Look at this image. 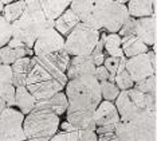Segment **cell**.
<instances>
[{
    "mask_svg": "<svg viewBox=\"0 0 157 141\" xmlns=\"http://www.w3.org/2000/svg\"><path fill=\"white\" fill-rule=\"evenodd\" d=\"M134 22H136V18H133V16H129L126 20H125V23L122 24V27H121L120 31H118V34L121 37L134 34Z\"/></svg>",
    "mask_w": 157,
    "mask_h": 141,
    "instance_id": "836d02e7",
    "label": "cell"
},
{
    "mask_svg": "<svg viewBox=\"0 0 157 141\" xmlns=\"http://www.w3.org/2000/svg\"><path fill=\"white\" fill-rule=\"evenodd\" d=\"M101 84V93H102V98L103 100H108V101H116L118 94L121 93L120 88L116 85V82L113 81H102L99 82Z\"/></svg>",
    "mask_w": 157,
    "mask_h": 141,
    "instance_id": "83f0119b",
    "label": "cell"
},
{
    "mask_svg": "<svg viewBox=\"0 0 157 141\" xmlns=\"http://www.w3.org/2000/svg\"><path fill=\"white\" fill-rule=\"evenodd\" d=\"M0 82H12V66L7 63L0 65Z\"/></svg>",
    "mask_w": 157,
    "mask_h": 141,
    "instance_id": "e575fe53",
    "label": "cell"
},
{
    "mask_svg": "<svg viewBox=\"0 0 157 141\" xmlns=\"http://www.w3.org/2000/svg\"><path fill=\"white\" fill-rule=\"evenodd\" d=\"M98 141H118L117 136L114 132H109V133H103V135H98Z\"/></svg>",
    "mask_w": 157,
    "mask_h": 141,
    "instance_id": "f35d334b",
    "label": "cell"
},
{
    "mask_svg": "<svg viewBox=\"0 0 157 141\" xmlns=\"http://www.w3.org/2000/svg\"><path fill=\"white\" fill-rule=\"evenodd\" d=\"M34 57V49L28 47L26 43L22 42L20 39L12 37L10 39V42L6 46H3L0 49V59L2 63L12 65L15 61H17L22 57Z\"/></svg>",
    "mask_w": 157,
    "mask_h": 141,
    "instance_id": "5bb4252c",
    "label": "cell"
},
{
    "mask_svg": "<svg viewBox=\"0 0 157 141\" xmlns=\"http://www.w3.org/2000/svg\"><path fill=\"white\" fill-rule=\"evenodd\" d=\"M121 46H122L124 54L126 58L149 51V46L134 34L121 37Z\"/></svg>",
    "mask_w": 157,
    "mask_h": 141,
    "instance_id": "44dd1931",
    "label": "cell"
},
{
    "mask_svg": "<svg viewBox=\"0 0 157 141\" xmlns=\"http://www.w3.org/2000/svg\"><path fill=\"white\" fill-rule=\"evenodd\" d=\"M6 108H7V104L4 102V100H3L2 97H0V114H2V112Z\"/></svg>",
    "mask_w": 157,
    "mask_h": 141,
    "instance_id": "ab89813d",
    "label": "cell"
},
{
    "mask_svg": "<svg viewBox=\"0 0 157 141\" xmlns=\"http://www.w3.org/2000/svg\"><path fill=\"white\" fill-rule=\"evenodd\" d=\"M12 84L16 86H23L27 84V78L33 69V57H22L12 65Z\"/></svg>",
    "mask_w": 157,
    "mask_h": 141,
    "instance_id": "ffe728a7",
    "label": "cell"
},
{
    "mask_svg": "<svg viewBox=\"0 0 157 141\" xmlns=\"http://www.w3.org/2000/svg\"><path fill=\"white\" fill-rule=\"evenodd\" d=\"M129 16L125 3L117 0H94V18L99 31L118 32Z\"/></svg>",
    "mask_w": 157,
    "mask_h": 141,
    "instance_id": "8992f818",
    "label": "cell"
},
{
    "mask_svg": "<svg viewBox=\"0 0 157 141\" xmlns=\"http://www.w3.org/2000/svg\"><path fill=\"white\" fill-rule=\"evenodd\" d=\"M26 114L15 106H7L0 114V141L27 140L23 129Z\"/></svg>",
    "mask_w": 157,
    "mask_h": 141,
    "instance_id": "9c48e42d",
    "label": "cell"
},
{
    "mask_svg": "<svg viewBox=\"0 0 157 141\" xmlns=\"http://www.w3.org/2000/svg\"><path fill=\"white\" fill-rule=\"evenodd\" d=\"M55 20L47 19L43 14L34 12L26 8L23 15L17 20L12 22L13 37L24 42L28 47H34L35 41L46 28L54 27Z\"/></svg>",
    "mask_w": 157,
    "mask_h": 141,
    "instance_id": "52a82bcc",
    "label": "cell"
},
{
    "mask_svg": "<svg viewBox=\"0 0 157 141\" xmlns=\"http://www.w3.org/2000/svg\"><path fill=\"white\" fill-rule=\"evenodd\" d=\"M134 35H137L149 47L155 45V19L153 16L136 18Z\"/></svg>",
    "mask_w": 157,
    "mask_h": 141,
    "instance_id": "d6986e66",
    "label": "cell"
},
{
    "mask_svg": "<svg viewBox=\"0 0 157 141\" xmlns=\"http://www.w3.org/2000/svg\"><path fill=\"white\" fill-rule=\"evenodd\" d=\"M24 10H26V0H13L4 6L3 10V16L8 22H15L23 15Z\"/></svg>",
    "mask_w": 157,
    "mask_h": 141,
    "instance_id": "484cf974",
    "label": "cell"
},
{
    "mask_svg": "<svg viewBox=\"0 0 157 141\" xmlns=\"http://www.w3.org/2000/svg\"><path fill=\"white\" fill-rule=\"evenodd\" d=\"M65 92L69 98V108L65 113L66 120L77 129H97L94 112L101 104V84L94 74H85L69 79Z\"/></svg>",
    "mask_w": 157,
    "mask_h": 141,
    "instance_id": "6da1fadb",
    "label": "cell"
},
{
    "mask_svg": "<svg viewBox=\"0 0 157 141\" xmlns=\"http://www.w3.org/2000/svg\"><path fill=\"white\" fill-rule=\"evenodd\" d=\"M35 104H36V98L34 94L27 89L26 85L17 86L16 88V108L22 110L24 114H28L31 110H34Z\"/></svg>",
    "mask_w": 157,
    "mask_h": 141,
    "instance_id": "cb8c5ba5",
    "label": "cell"
},
{
    "mask_svg": "<svg viewBox=\"0 0 157 141\" xmlns=\"http://www.w3.org/2000/svg\"><path fill=\"white\" fill-rule=\"evenodd\" d=\"M134 88L138 89L142 93H155L156 89V77L155 74L149 75L144 79H140V81L134 82Z\"/></svg>",
    "mask_w": 157,
    "mask_h": 141,
    "instance_id": "4dcf8cb0",
    "label": "cell"
},
{
    "mask_svg": "<svg viewBox=\"0 0 157 141\" xmlns=\"http://www.w3.org/2000/svg\"><path fill=\"white\" fill-rule=\"evenodd\" d=\"M116 125H102V126H97L95 132H97V135H103V133L114 132V131H116Z\"/></svg>",
    "mask_w": 157,
    "mask_h": 141,
    "instance_id": "74e56055",
    "label": "cell"
},
{
    "mask_svg": "<svg viewBox=\"0 0 157 141\" xmlns=\"http://www.w3.org/2000/svg\"><path fill=\"white\" fill-rule=\"evenodd\" d=\"M67 82L69 77H58L51 74L33 58V69L28 74L26 86L36 100L48 98L60 90H65Z\"/></svg>",
    "mask_w": 157,
    "mask_h": 141,
    "instance_id": "3957f363",
    "label": "cell"
},
{
    "mask_svg": "<svg viewBox=\"0 0 157 141\" xmlns=\"http://www.w3.org/2000/svg\"><path fill=\"white\" fill-rule=\"evenodd\" d=\"M95 77H97V79L99 82L102 81H108V79H110V73L109 70L105 67V65H99V66H97V69H95Z\"/></svg>",
    "mask_w": 157,
    "mask_h": 141,
    "instance_id": "8d00e7d4",
    "label": "cell"
},
{
    "mask_svg": "<svg viewBox=\"0 0 157 141\" xmlns=\"http://www.w3.org/2000/svg\"><path fill=\"white\" fill-rule=\"evenodd\" d=\"M71 0H26V8L40 12L47 19L55 20L66 8L70 7Z\"/></svg>",
    "mask_w": 157,
    "mask_h": 141,
    "instance_id": "4fadbf2b",
    "label": "cell"
},
{
    "mask_svg": "<svg viewBox=\"0 0 157 141\" xmlns=\"http://www.w3.org/2000/svg\"><path fill=\"white\" fill-rule=\"evenodd\" d=\"M70 8L77 14L81 22L98 30L94 18V0H71Z\"/></svg>",
    "mask_w": 157,
    "mask_h": 141,
    "instance_id": "ac0fdd59",
    "label": "cell"
},
{
    "mask_svg": "<svg viewBox=\"0 0 157 141\" xmlns=\"http://www.w3.org/2000/svg\"><path fill=\"white\" fill-rule=\"evenodd\" d=\"M114 82H116V85L120 88V90H128L134 86L133 78L130 77L129 71H128L126 69H124L122 71H118V73L116 74Z\"/></svg>",
    "mask_w": 157,
    "mask_h": 141,
    "instance_id": "f546056e",
    "label": "cell"
},
{
    "mask_svg": "<svg viewBox=\"0 0 157 141\" xmlns=\"http://www.w3.org/2000/svg\"><path fill=\"white\" fill-rule=\"evenodd\" d=\"M114 104L118 109L121 121H130L146 110H156L155 93H142L134 86L128 90H121Z\"/></svg>",
    "mask_w": 157,
    "mask_h": 141,
    "instance_id": "277c9868",
    "label": "cell"
},
{
    "mask_svg": "<svg viewBox=\"0 0 157 141\" xmlns=\"http://www.w3.org/2000/svg\"><path fill=\"white\" fill-rule=\"evenodd\" d=\"M0 65H2V59H0Z\"/></svg>",
    "mask_w": 157,
    "mask_h": 141,
    "instance_id": "ee69618b",
    "label": "cell"
},
{
    "mask_svg": "<svg viewBox=\"0 0 157 141\" xmlns=\"http://www.w3.org/2000/svg\"><path fill=\"white\" fill-rule=\"evenodd\" d=\"M117 2H120V3H125V4H126L128 0H117Z\"/></svg>",
    "mask_w": 157,
    "mask_h": 141,
    "instance_id": "7bdbcfd3",
    "label": "cell"
},
{
    "mask_svg": "<svg viewBox=\"0 0 157 141\" xmlns=\"http://www.w3.org/2000/svg\"><path fill=\"white\" fill-rule=\"evenodd\" d=\"M126 6L129 15L133 18L153 16L155 14V2L153 0H128Z\"/></svg>",
    "mask_w": 157,
    "mask_h": 141,
    "instance_id": "603a6c76",
    "label": "cell"
},
{
    "mask_svg": "<svg viewBox=\"0 0 157 141\" xmlns=\"http://www.w3.org/2000/svg\"><path fill=\"white\" fill-rule=\"evenodd\" d=\"M120 62H121V57H113V55L105 57L103 65H105V67L108 69L109 73H110V79H109V81H113L114 82L116 74H117V71H118Z\"/></svg>",
    "mask_w": 157,
    "mask_h": 141,
    "instance_id": "1f68e13d",
    "label": "cell"
},
{
    "mask_svg": "<svg viewBox=\"0 0 157 141\" xmlns=\"http://www.w3.org/2000/svg\"><path fill=\"white\" fill-rule=\"evenodd\" d=\"M60 118L51 110L34 109L26 114L23 129L27 140L30 141H48L59 131Z\"/></svg>",
    "mask_w": 157,
    "mask_h": 141,
    "instance_id": "7a4b0ae2",
    "label": "cell"
},
{
    "mask_svg": "<svg viewBox=\"0 0 157 141\" xmlns=\"http://www.w3.org/2000/svg\"><path fill=\"white\" fill-rule=\"evenodd\" d=\"M4 2V4H8V3H11V2H13V0H3Z\"/></svg>",
    "mask_w": 157,
    "mask_h": 141,
    "instance_id": "b9f144b4",
    "label": "cell"
},
{
    "mask_svg": "<svg viewBox=\"0 0 157 141\" xmlns=\"http://www.w3.org/2000/svg\"><path fill=\"white\" fill-rule=\"evenodd\" d=\"M4 2L3 0H0V14H3V10H4Z\"/></svg>",
    "mask_w": 157,
    "mask_h": 141,
    "instance_id": "60d3db41",
    "label": "cell"
},
{
    "mask_svg": "<svg viewBox=\"0 0 157 141\" xmlns=\"http://www.w3.org/2000/svg\"><path fill=\"white\" fill-rule=\"evenodd\" d=\"M33 58L51 74L58 75V77H67L66 71L71 55L66 51V49H60L58 51L46 54V55H34Z\"/></svg>",
    "mask_w": 157,
    "mask_h": 141,
    "instance_id": "8fae6325",
    "label": "cell"
},
{
    "mask_svg": "<svg viewBox=\"0 0 157 141\" xmlns=\"http://www.w3.org/2000/svg\"><path fill=\"white\" fill-rule=\"evenodd\" d=\"M65 41L66 37H63L55 27H48L35 41V45L33 47L34 54L35 55H46V54L65 49Z\"/></svg>",
    "mask_w": 157,
    "mask_h": 141,
    "instance_id": "7c38bea8",
    "label": "cell"
},
{
    "mask_svg": "<svg viewBox=\"0 0 157 141\" xmlns=\"http://www.w3.org/2000/svg\"><path fill=\"white\" fill-rule=\"evenodd\" d=\"M0 97L7 106H16V86L12 82H0Z\"/></svg>",
    "mask_w": 157,
    "mask_h": 141,
    "instance_id": "4316f807",
    "label": "cell"
},
{
    "mask_svg": "<svg viewBox=\"0 0 157 141\" xmlns=\"http://www.w3.org/2000/svg\"><path fill=\"white\" fill-rule=\"evenodd\" d=\"M105 53L113 57L125 55L121 46V35L118 32H108L105 37Z\"/></svg>",
    "mask_w": 157,
    "mask_h": 141,
    "instance_id": "d4e9b609",
    "label": "cell"
},
{
    "mask_svg": "<svg viewBox=\"0 0 157 141\" xmlns=\"http://www.w3.org/2000/svg\"><path fill=\"white\" fill-rule=\"evenodd\" d=\"M69 108V98H67V94L65 90H60V92L55 93L54 96L48 97L44 100H36L34 109H46V110H51L56 113L58 116H62L67 112Z\"/></svg>",
    "mask_w": 157,
    "mask_h": 141,
    "instance_id": "e0dca14e",
    "label": "cell"
},
{
    "mask_svg": "<svg viewBox=\"0 0 157 141\" xmlns=\"http://www.w3.org/2000/svg\"><path fill=\"white\" fill-rule=\"evenodd\" d=\"M94 121L97 126L102 125H116L121 121L118 109L113 101L102 100L101 104L94 112Z\"/></svg>",
    "mask_w": 157,
    "mask_h": 141,
    "instance_id": "9a60e30c",
    "label": "cell"
},
{
    "mask_svg": "<svg viewBox=\"0 0 157 141\" xmlns=\"http://www.w3.org/2000/svg\"><path fill=\"white\" fill-rule=\"evenodd\" d=\"M12 37H13L12 23L7 20L3 16V14H0V49L3 46H6Z\"/></svg>",
    "mask_w": 157,
    "mask_h": 141,
    "instance_id": "f1b7e54d",
    "label": "cell"
},
{
    "mask_svg": "<svg viewBox=\"0 0 157 141\" xmlns=\"http://www.w3.org/2000/svg\"><path fill=\"white\" fill-rule=\"evenodd\" d=\"M99 37H101L99 30L89 26L83 22H79L66 37L65 49L71 57L90 55L99 41Z\"/></svg>",
    "mask_w": 157,
    "mask_h": 141,
    "instance_id": "ba28073f",
    "label": "cell"
},
{
    "mask_svg": "<svg viewBox=\"0 0 157 141\" xmlns=\"http://www.w3.org/2000/svg\"><path fill=\"white\" fill-rule=\"evenodd\" d=\"M155 62L156 57L152 50L148 53H142L134 57H129L126 59V70L134 82L144 79L149 75L155 74Z\"/></svg>",
    "mask_w": 157,
    "mask_h": 141,
    "instance_id": "30bf717a",
    "label": "cell"
},
{
    "mask_svg": "<svg viewBox=\"0 0 157 141\" xmlns=\"http://www.w3.org/2000/svg\"><path fill=\"white\" fill-rule=\"evenodd\" d=\"M51 141H79V133L77 131H60L51 137Z\"/></svg>",
    "mask_w": 157,
    "mask_h": 141,
    "instance_id": "d6a6232c",
    "label": "cell"
},
{
    "mask_svg": "<svg viewBox=\"0 0 157 141\" xmlns=\"http://www.w3.org/2000/svg\"><path fill=\"white\" fill-rule=\"evenodd\" d=\"M118 141H152L156 139L155 112H144L130 121H120L114 131Z\"/></svg>",
    "mask_w": 157,
    "mask_h": 141,
    "instance_id": "5b68a950",
    "label": "cell"
},
{
    "mask_svg": "<svg viewBox=\"0 0 157 141\" xmlns=\"http://www.w3.org/2000/svg\"><path fill=\"white\" fill-rule=\"evenodd\" d=\"M79 133V141H97L98 135L95 131H93L90 128H85V129H78Z\"/></svg>",
    "mask_w": 157,
    "mask_h": 141,
    "instance_id": "d590c367",
    "label": "cell"
},
{
    "mask_svg": "<svg viewBox=\"0 0 157 141\" xmlns=\"http://www.w3.org/2000/svg\"><path fill=\"white\" fill-rule=\"evenodd\" d=\"M95 69L97 65L93 62L90 55H73L66 74L69 79H73L85 74H95Z\"/></svg>",
    "mask_w": 157,
    "mask_h": 141,
    "instance_id": "2e32d148",
    "label": "cell"
},
{
    "mask_svg": "<svg viewBox=\"0 0 157 141\" xmlns=\"http://www.w3.org/2000/svg\"><path fill=\"white\" fill-rule=\"evenodd\" d=\"M79 22L81 20H79V18L77 16V14L69 7V8H66L55 19L54 27L63 35V37H67V35H69L70 32L73 31V28L75 27L77 24L79 23Z\"/></svg>",
    "mask_w": 157,
    "mask_h": 141,
    "instance_id": "7402d4cb",
    "label": "cell"
}]
</instances>
